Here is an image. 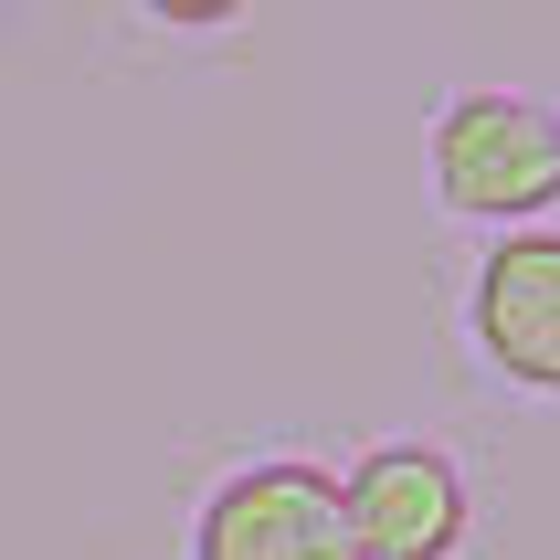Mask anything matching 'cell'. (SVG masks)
Returning a JSON list of instances; mask_svg holds the SVG:
<instances>
[{
    "instance_id": "5",
    "label": "cell",
    "mask_w": 560,
    "mask_h": 560,
    "mask_svg": "<svg viewBox=\"0 0 560 560\" xmlns=\"http://www.w3.org/2000/svg\"><path fill=\"white\" fill-rule=\"evenodd\" d=\"M159 32H222V22H244L254 0H138Z\"/></svg>"
},
{
    "instance_id": "2",
    "label": "cell",
    "mask_w": 560,
    "mask_h": 560,
    "mask_svg": "<svg viewBox=\"0 0 560 560\" xmlns=\"http://www.w3.org/2000/svg\"><path fill=\"white\" fill-rule=\"evenodd\" d=\"M339 518H349V550L360 560H455L476 529V487L444 444H360L339 476Z\"/></svg>"
},
{
    "instance_id": "4",
    "label": "cell",
    "mask_w": 560,
    "mask_h": 560,
    "mask_svg": "<svg viewBox=\"0 0 560 560\" xmlns=\"http://www.w3.org/2000/svg\"><path fill=\"white\" fill-rule=\"evenodd\" d=\"M466 339L508 392L560 402V222H518L466 276Z\"/></svg>"
},
{
    "instance_id": "1",
    "label": "cell",
    "mask_w": 560,
    "mask_h": 560,
    "mask_svg": "<svg viewBox=\"0 0 560 560\" xmlns=\"http://www.w3.org/2000/svg\"><path fill=\"white\" fill-rule=\"evenodd\" d=\"M423 170H434V201L455 222H487V233L550 222L560 212V106L529 85L444 95L434 138H423Z\"/></svg>"
},
{
    "instance_id": "3",
    "label": "cell",
    "mask_w": 560,
    "mask_h": 560,
    "mask_svg": "<svg viewBox=\"0 0 560 560\" xmlns=\"http://www.w3.org/2000/svg\"><path fill=\"white\" fill-rule=\"evenodd\" d=\"M190 560H360L339 518V476L307 455H254L201 498Z\"/></svg>"
}]
</instances>
